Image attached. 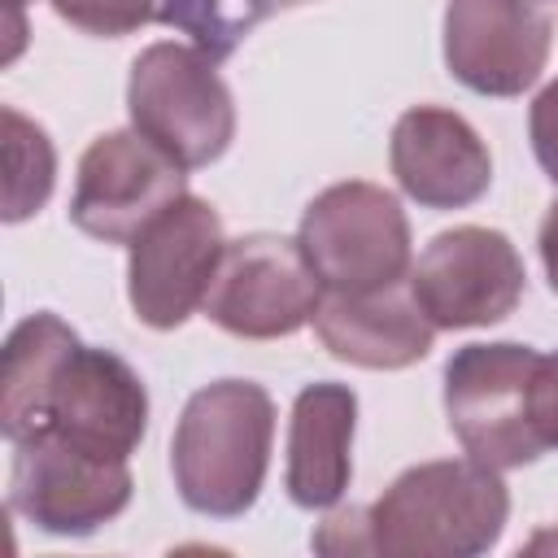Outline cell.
I'll return each mask as SVG.
<instances>
[{"label": "cell", "instance_id": "3", "mask_svg": "<svg viewBox=\"0 0 558 558\" xmlns=\"http://www.w3.org/2000/svg\"><path fill=\"white\" fill-rule=\"evenodd\" d=\"M131 126L183 170L209 166L235 135V105L201 44H148L126 83Z\"/></svg>", "mask_w": 558, "mask_h": 558}, {"label": "cell", "instance_id": "5", "mask_svg": "<svg viewBox=\"0 0 558 558\" xmlns=\"http://www.w3.org/2000/svg\"><path fill=\"white\" fill-rule=\"evenodd\" d=\"M541 353L527 344H466L449 357L445 366V414L453 436L462 440L466 458L510 471L523 462H536L545 453L532 410H527V388Z\"/></svg>", "mask_w": 558, "mask_h": 558}, {"label": "cell", "instance_id": "6", "mask_svg": "<svg viewBox=\"0 0 558 558\" xmlns=\"http://www.w3.org/2000/svg\"><path fill=\"white\" fill-rule=\"evenodd\" d=\"M318 305H323V283L301 240L244 235L227 244L201 310L209 323H218L231 336L275 340L314 323Z\"/></svg>", "mask_w": 558, "mask_h": 558}, {"label": "cell", "instance_id": "9", "mask_svg": "<svg viewBox=\"0 0 558 558\" xmlns=\"http://www.w3.org/2000/svg\"><path fill=\"white\" fill-rule=\"evenodd\" d=\"M410 292L432 327H488L514 314L523 296V262L501 231L453 227L423 248L410 270Z\"/></svg>", "mask_w": 558, "mask_h": 558}, {"label": "cell", "instance_id": "11", "mask_svg": "<svg viewBox=\"0 0 558 558\" xmlns=\"http://www.w3.org/2000/svg\"><path fill=\"white\" fill-rule=\"evenodd\" d=\"M549 44L545 0H449L445 9L449 74L480 96L527 92L549 61Z\"/></svg>", "mask_w": 558, "mask_h": 558}, {"label": "cell", "instance_id": "7", "mask_svg": "<svg viewBox=\"0 0 558 558\" xmlns=\"http://www.w3.org/2000/svg\"><path fill=\"white\" fill-rule=\"evenodd\" d=\"M227 253L222 218L201 196H179L135 240L126 266V292L140 323L170 331L205 305L218 262Z\"/></svg>", "mask_w": 558, "mask_h": 558}, {"label": "cell", "instance_id": "13", "mask_svg": "<svg viewBox=\"0 0 558 558\" xmlns=\"http://www.w3.org/2000/svg\"><path fill=\"white\" fill-rule=\"evenodd\" d=\"M392 174L401 192L427 209H462L493 183V157L466 118L418 105L392 126Z\"/></svg>", "mask_w": 558, "mask_h": 558}, {"label": "cell", "instance_id": "21", "mask_svg": "<svg viewBox=\"0 0 558 558\" xmlns=\"http://www.w3.org/2000/svg\"><path fill=\"white\" fill-rule=\"evenodd\" d=\"M527 131H532V153H536V161H541L545 174L558 183V78L536 96L532 118H527Z\"/></svg>", "mask_w": 558, "mask_h": 558}, {"label": "cell", "instance_id": "1", "mask_svg": "<svg viewBox=\"0 0 558 558\" xmlns=\"http://www.w3.org/2000/svg\"><path fill=\"white\" fill-rule=\"evenodd\" d=\"M506 514L501 475L475 458H449L401 471L366 510V536L371 554L388 558H471L497 545Z\"/></svg>", "mask_w": 558, "mask_h": 558}, {"label": "cell", "instance_id": "4", "mask_svg": "<svg viewBox=\"0 0 558 558\" xmlns=\"http://www.w3.org/2000/svg\"><path fill=\"white\" fill-rule=\"evenodd\" d=\"M301 248L336 296L384 292L410 270V222L392 192L375 183H336L305 205Z\"/></svg>", "mask_w": 558, "mask_h": 558}, {"label": "cell", "instance_id": "24", "mask_svg": "<svg viewBox=\"0 0 558 558\" xmlns=\"http://www.w3.org/2000/svg\"><path fill=\"white\" fill-rule=\"evenodd\" d=\"M17 4H22V0H17Z\"/></svg>", "mask_w": 558, "mask_h": 558}, {"label": "cell", "instance_id": "2", "mask_svg": "<svg viewBox=\"0 0 558 558\" xmlns=\"http://www.w3.org/2000/svg\"><path fill=\"white\" fill-rule=\"evenodd\" d=\"M275 440V401L262 384L218 379L183 405L170 466L179 497L209 519L244 514L266 480Z\"/></svg>", "mask_w": 558, "mask_h": 558}, {"label": "cell", "instance_id": "20", "mask_svg": "<svg viewBox=\"0 0 558 558\" xmlns=\"http://www.w3.org/2000/svg\"><path fill=\"white\" fill-rule=\"evenodd\" d=\"M527 410H532V427L541 445L558 449V353H541L532 371V388H527Z\"/></svg>", "mask_w": 558, "mask_h": 558}, {"label": "cell", "instance_id": "15", "mask_svg": "<svg viewBox=\"0 0 558 558\" xmlns=\"http://www.w3.org/2000/svg\"><path fill=\"white\" fill-rule=\"evenodd\" d=\"M357 397L344 384H310L296 392L288 427V497L301 510H327L344 497L353 462Z\"/></svg>", "mask_w": 558, "mask_h": 558}, {"label": "cell", "instance_id": "12", "mask_svg": "<svg viewBox=\"0 0 558 558\" xmlns=\"http://www.w3.org/2000/svg\"><path fill=\"white\" fill-rule=\"evenodd\" d=\"M144 427H148V392L140 375L118 353L78 344L52 384L48 436L83 453L126 462L131 449L144 440Z\"/></svg>", "mask_w": 558, "mask_h": 558}, {"label": "cell", "instance_id": "22", "mask_svg": "<svg viewBox=\"0 0 558 558\" xmlns=\"http://www.w3.org/2000/svg\"><path fill=\"white\" fill-rule=\"evenodd\" d=\"M541 262H545L549 288L558 292V201L549 205V214H545V222H541Z\"/></svg>", "mask_w": 558, "mask_h": 558}, {"label": "cell", "instance_id": "19", "mask_svg": "<svg viewBox=\"0 0 558 558\" xmlns=\"http://www.w3.org/2000/svg\"><path fill=\"white\" fill-rule=\"evenodd\" d=\"M52 9L70 26H78L87 35H105V39L131 35L161 13L157 0H52Z\"/></svg>", "mask_w": 558, "mask_h": 558}, {"label": "cell", "instance_id": "14", "mask_svg": "<svg viewBox=\"0 0 558 558\" xmlns=\"http://www.w3.org/2000/svg\"><path fill=\"white\" fill-rule=\"evenodd\" d=\"M318 340L331 357L366 366V371H401L432 349V318L418 310L410 283H392L366 296H336L327 292L314 314Z\"/></svg>", "mask_w": 558, "mask_h": 558}, {"label": "cell", "instance_id": "18", "mask_svg": "<svg viewBox=\"0 0 558 558\" xmlns=\"http://www.w3.org/2000/svg\"><path fill=\"white\" fill-rule=\"evenodd\" d=\"M301 0H166L161 17L187 35H196V44L214 57L231 52L262 17H270L275 9H288Z\"/></svg>", "mask_w": 558, "mask_h": 558}, {"label": "cell", "instance_id": "10", "mask_svg": "<svg viewBox=\"0 0 558 558\" xmlns=\"http://www.w3.org/2000/svg\"><path fill=\"white\" fill-rule=\"evenodd\" d=\"M9 506L52 536H87L131 501V471L118 458L83 453L57 436L13 445Z\"/></svg>", "mask_w": 558, "mask_h": 558}, {"label": "cell", "instance_id": "16", "mask_svg": "<svg viewBox=\"0 0 558 558\" xmlns=\"http://www.w3.org/2000/svg\"><path fill=\"white\" fill-rule=\"evenodd\" d=\"M74 349H78V336L57 314H31L9 331L4 366H0V427L9 445L48 436L52 384Z\"/></svg>", "mask_w": 558, "mask_h": 558}, {"label": "cell", "instance_id": "23", "mask_svg": "<svg viewBox=\"0 0 558 558\" xmlns=\"http://www.w3.org/2000/svg\"><path fill=\"white\" fill-rule=\"evenodd\" d=\"M541 545H558V536H554V532H545V536H536V541H532V549H541Z\"/></svg>", "mask_w": 558, "mask_h": 558}, {"label": "cell", "instance_id": "8", "mask_svg": "<svg viewBox=\"0 0 558 558\" xmlns=\"http://www.w3.org/2000/svg\"><path fill=\"white\" fill-rule=\"evenodd\" d=\"M183 187V166L140 131H109L78 157L70 218L105 244H131Z\"/></svg>", "mask_w": 558, "mask_h": 558}, {"label": "cell", "instance_id": "17", "mask_svg": "<svg viewBox=\"0 0 558 558\" xmlns=\"http://www.w3.org/2000/svg\"><path fill=\"white\" fill-rule=\"evenodd\" d=\"M0 126H4V222H22L48 201L57 179V157L44 126L22 118L17 109L4 105Z\"/></svg>", "mask_w": 558, "mask_h": 558}]
</instances>
